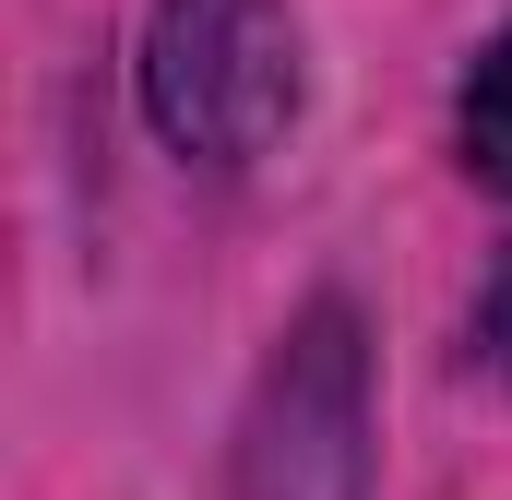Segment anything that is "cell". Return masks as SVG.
Wrapping results in <instances>:
<instances>
[{"instance_id":"6da1fadb","label":"cell","mask_w":512,"mask_h":500,"mask_svg":"<svg viewBox=\"0 0 512 500\" xmlns=\"http://www.w3.org/2000/svg\"><path fill=\"white\" fill-rule=\"evenodd\" d=\"M143 108L203 167L274 155V131L298 120V24H286V0H155Z\"/></svg>"},{"instance_id":"7a4b0ae2","label":"cell","mask_w":512,"mask_h":500,"mask_svg":"<svg viewBox=\"0 0 512 500\" xmlns=\"http://www.w3.org/2000/svg\"><path fill=\"white\" fill-rule=\"evenodd\" d=\"M465 167H477L489 191H512V36L465 72Z\"/></svg>"},{"instance_id":"3957f363","label":"cell","mask_w":512,"mask_h":500,"mask_svg":"<svg viewBox=\"0 0 512 500\" xmlns=\"http://www.w3.org/2000/svg\"><path fill=\"white\" fill-rule=\"evenodd\" d=\"M489 358L512 370V274H501V298H489Z\"/></svg>"}]
</instances>
